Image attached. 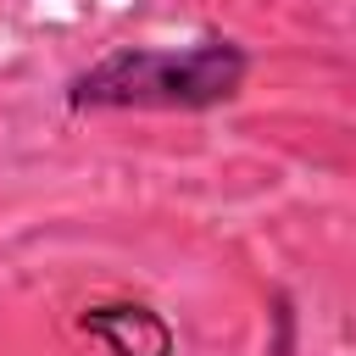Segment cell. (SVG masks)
I'll return each mask as SVG.
<instances>
[{"instance_id": "7a4b0ae2", "label": "cell", "mask_w": 356, "mask_h": 356, "mask_svg": "<svg viewBox=\"0 0 356 356\" xmlns=\"http://www.w3.org/2000/svg\"><path fill=\"white\" fill-rule=\"evenodd\" d=\"M78 323L111 356H172L178 350L172 323L156 306H145V300H95V306H83Z\"/></svg>"}, {"instance_id": "6da1fadb", "label": "cell", "mask_w": 356, "mask_h": 356, "mask_svg": "<svg viewBox=\"0 0 356 356\" xmlns=\"http://www.w3.org/2000/svg\"><path fill=\"white\" fill-rule=\"evenodd\" d=\"M250 50L228 33L189 44H117L67 78L72 111H211L245 95Z\"/></svg>"}]
</instances>
